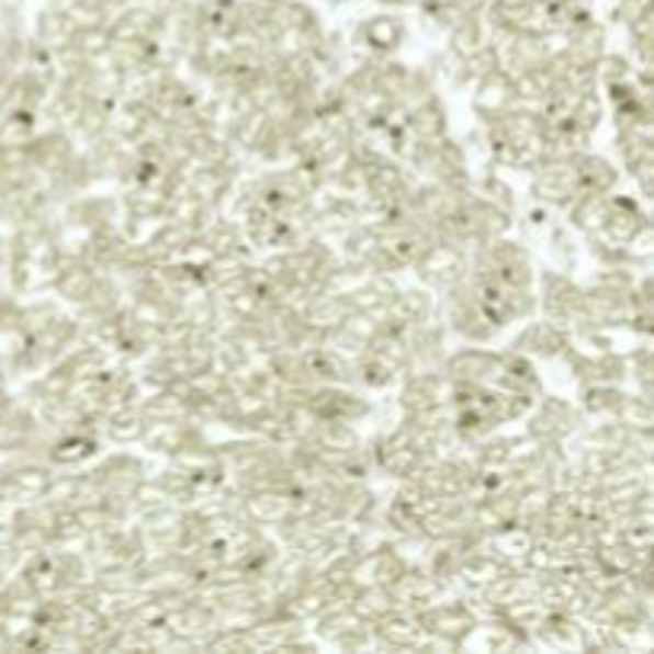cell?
Masks as SVG:
<instances>
[{
	"mask_svg": "<svg viewBox=\"0 0 654 654\" xmlns=\"http://www.w3.org/2000/svg\"><path fill=\"white\" fill-rule=\"evenodd\" d=\"M112 109H115V103L112 100H90V103L83 105V112H80V119L74 122V135L80 140H97L103 138V135H109V122H112Z\"/></svg>",
	"mask_w": 654,
	"mask_h": 654,
	"instance_id": "39",
	"label": "cell"
},
{
	"mask_svg": "<svg viewBox=\"0 0 654 654\" xmlns=\"http://www.w3.org/2000/svg\"><path fill=\"white\" fill-rule=\"evenodd\" d=\"M550 617V607L543 604V597L537 594V597H520V600H511V604H505L501 607V620L511 622L517 629H523V632H537L540 629V622Z\"/></svg>",
	"mask_w": 654,
	"mask_h": 654,
	"instance_id": "41",
	"label": "cell"
},
{
	"mask_svg": "<svg viewBox=\"0 0 654 654\" xmlns=\"http://www.w3.org/2000/svg\"><path fill=\"white\" fill-rule=\"evenodd\" d=\"M205 652H259L249 629H217L205 642Z\"/></svg>",
	"mask_w": 654,
	"mask_h": 654,
	"instance_id": "49",
	"label": "cell"
},
{
	"mask_svg": "<svg viewBox=\"0 0 654 654\" xmlns=\"http://www.w3.org/2000/svg\"><path fill=\"white\" fill-rule=\"evenodd\" d=\"M488 540H492L495 552L508 565H520V568H527V559H530V552L537 546V537H533V530L527 523H511V527H505L501 533H495Z\"/></svg>",
	"mask_w": 654,
	"mask_h": 654,
	"instance_id": "34",
	"label": "cell"
},
{
	"mask_svg": "<svg viewBox=\"0 0 654 654\" xmlns=\"http://www.w3.org/2000/svg\"><path fill=\"white\" fill-rule=\"evenodd\" d=\"M409 132L415 140H438L450 135V112L441 97L409 112Z\"/></svg>",
	"mask_w": 654,
	"mask_h": 654,
	"instance_id": "31",
	"label": "cell"
},
{
	"mask_svg": "<svg viewBox=\"0 0 654 654\" xmlns=\"http://www.w3.org/2000/svg\"><path fill=\"white\" fill-rule=\"evenodd\" d=\"M403 377H406V374H403L399 368H393L390 361L377 358L374 351H368V354L354 364V383H358L361 390H368V393L393 390V386L403 383Z\"/></svg>",
	"mask_w": 654,
	"mask_h": 654,
	"instance_id": "33",
	"label": "cell"
},
{
	"mask_svg": "<svg viewBox=\"0 0 654 654\" xmlns=\"http://www.w3.org/2000/svg\"><path fill=\"white\" fill-rule=\"evenodd\" d=\"M617 418L632 431H654V399L649 393H622Z\"/></svg>",
	"mask_w": 654,
	"mask_h": 654,
	"instance_id": "43",
	"label": "cell"
},
{
	"mask_svg": "<svg viewBox=\"0 0 654 654\" xmlns=\"http://www.w3.org/2000/svg\"><path fill=\"white\" fill-rule=\"evenodd\" d=\"M587 425V413L562 396L543 393L537 406L523 418V431H530L540 441H575Z\"/></svg>",
	"mask_w": 654,
	"mask_h": 654,
	"instance_id": "5",
	"label": "cell"
},
{
	"mask_svg": "<svg viewBox=\"0 0 654 654\" xmlns=\"http://www.w3.org/2000/svg\"><path fill=\"white\" fill-rule=\"evenodd\" d=\"M351 313H354V307H351V301L345 294L323 291V294H316L311 304L304 307V319L311 326H316V329H323V332H332V329H339V326L348 323Z\"/></svg>",
	"mask_w": 654,
	"mask_h": 654,
	"instance_id": "28",
	"label": "cell"
},
{
	"mask_svg": "<svg viewBox=\"0 0 654 654\" xmlns=\"http://www.w3.org/2000/svg\"><path fill=\"white\" fill-rule=\"evenodd\" d=\"M307 406L319 418L351 421V425H364L371 415L377 413V406L368 396V390H361V386H339V383H319V386H313Z\"/></svg>",
	"mask_w": 654,
	"mask_h": 654,
	"instance_id": "8",
	"label": "cell"
},
{
	"mask_svg": "<svg viewBox=\"0 0 654 654\" xmlns=\"http://www.w3.org/2000/svg\"><path fill=\"white\" fill-rule=\"evenodd\" d=\"M450 377L456 383H473V386H501L505 371H508V354L492 351L485 345H463V348H450L448 364H444Z\"/></svg>",
	"mask_w": 654,
	"mask_h": 654,
	"instance_id": "7",
	"label": "cell"
},
{
	"mask_svg": "<svg viewBox=\"0 0 654 654\" xmlns=\"http://www.w3.org/2000/svg\"><path fill=\"white\" fill-rule=\"evenodd\" d=\"M140 409L147 413V418H192V403L182 393H176L172 386L150 396L147 403H140Z\"/></svg>",
	"mask_w": 654,
	"mask_h": 654,
	"instance_id": "47",
	"label": "cell"
},
{
	"mask_svg": "<svg viewBox=\"0 0 654 654\" xmlns=\"http://www.w3.org/2000/svg\"><path fill=\"white\" fill-rule=\"evenodd\" d=\"M368 444H371L374 463H377V476H386L390 483H403V480L415 476L425 460V453L415 448L409 431L399 421H396V428L368 438Z\"/></svg>",
	"mask_w": 654,
	"mask_h": 654,
	"instance_id": "6",
	"label": "cell"
},
{
	"mask_svg": "<svg viewBox=\"0 0 654 654\" xmlns=\"http://www.w3.org/2000/svg\"><path fill=\"white\" fill-rule=\"evenodd\" d=\"M311 441L319 450H336V453H342V450H358L368 444V438H361L358 425H351V421H329V418H323V421L316 425Z\"/></svg>",
	"mask_w": 654,
	"mask_h": 654,
	"instance_id": "35",
	"label": "cell"
},
{
	"mask_svg": "<svg viewBox=\"0 0 654 654\" xmlns=\"http://www.w3.org/2000/svg\"><path fill=\"white\" fill-rule=\"evenodd\" d=\"M93 476L103 483L105 495H135L147 476H154L150 470V460L140 456V453H128V450H115V453H105L97 466H90Z\"/></svg>",
	"mask_w": 654,
	"mask_h": 654,
	"instance_id": "13",
	"label": "cell"
},
{
	"mask_svg": "<svg viewBox=\"0 0 654 654\" xmlns=\"http://www.w3.org/2000/svg\"><path fill=\"white\" fill-rule=\"evenodd\" d=\"M578 157H546L537 170L527 176L530 179V185H527L530 202L552 207L555 214H565L568 207L575 205V199L585 192Z\"/></svg>",
	"mask_w": 654,
	"mask_h": 654,
	"instance_id": "3",
	"label": "cell"
},
{
	"mask_svg": "<svg viewBox=\"0 0 654 654\" xmlns=\"http://www.w3.org/2000/svg\"><path fill=\"white\" fill-rule=\"evenodd\" d=\"M354 45L364 52L361 58H393L406 42V23L399 16H371L354 30Z\"/></svg>",
	"mask_w": 654,
	"mask_h": 654,
	"instance_id": "17",
	"label": "cell"
},
{
	"mask_svg": "<svg viewBox=\"0 0 654 654\" xmlns=\"http://www.w3.org/2000/svg\"><path fill=\"white\" fill-rule=\"evenodd\" d=\"M604 119H607V97H604V90L600 87L597 90H587L585 97L578 100V105H575V112H572V125H578L582 132H587L594 138L597 128L604 125Z\"/></svg>",
	"mask_w": 654,
	"mask_h": 654,
	"instance_id": "45",
	"label": "cell"
},
{
	"mask_svg": "<svg viewBox=\"0 0 654 654\" xmlns=\"http://www.w3.org/2000/svg\"><path fill=\"white\" fill-rule=\"evenodd\" d=\"M243 511L256 527L275 530L297 511L294 488H256V492L243 495Z\"/></svg>",
	"mask_w": 654,
	"mask_h": 654,
	"instance_id": "18",
	"label": "cell"
},
{
	"mask_svg": "<svg viewBox=\"0 0 654 654\" xmlns=\"http://www.w3.org/2000/svg\"><path fill=\"white\" fill-rule=\"evenodd\" d=\"M403 160L421 182H470L473 185V176H476L463 140L453 135L438 140H413Z\"/></svg>",
	"mask_w": 654,
	"mask_h": 654,
	"instance_id": "1",
	"label": "cell"
},
{
	"mask_svg": "<svg viewBox=\"0 0 654 654\" xmlns=\"http://www.w3.org/2000/svg\"><path fill=\"white\" fill-rule=\"evenodd\" d=\"M30 157H33V167L42 176H55L61 172L68 164L77 160V150H74V138H70L65 128H55L48 135H38V138L30 144Z\"/></svg>",
	"mask_w": 654,
	"mask_h": 654,
	"instance_id": "21",
	"label": "cell"
},
{
	"mask_svg": "<svg viewBox=\"0 0 654 654\" xmlns=\"http://www.w3.org/2000/svg\"><path fill=\"white\" fill-rule=\"evenodd\" d=\"M625 252H629L632 266H635V262H652L654 259V221L652 217H649V221L639 227V234H635L632 240L625 243Z\"/></svg>",
	"mask_w": 654,
	"mask_h": 654,
	"instance_id": "51",
	"label": "cell"
},
{
	"mask_svg": "<svg viewBox=\"0 0 654 654\" xmlns=\"http://www.w3.org/2000/svg\"><path fill=\"white\" fill-rule=\"evenodd\" d=\"M326 348H332L336 354H342L348 361H361L371 351V342H364L361 336H354L348 326H339V329L326 332Z\"/></svg>",
	"mask_w": 654,
	"mask_h": 654,
	"instance_id": "50",
	"label": "cell"
},
{
	"mask_svg": "<svg viewBox=\"0 0 654 654\" xmlns=\"http://www.w3.org/2000/svg\"><path fill=\"white\" fill-rule=\"evenodd\" d=\"M202 438H207V431L192 418H150L140 448L147 450L150 456L172 460L179 450H185L189 444L202 441Z\"/></svg>",
	"mask_w": 654,
	"mask_h": 654,
	"instance_id": "15",
	"label": "cell"
},
{
	"mask_svg": "<svg viewBox=\"0 0 654 654\" xmlns=\"http://www.w3.org/2000/svg\"><path fill=\"white\" fill-rule=\"evenodd\" d=\"M418 620H421L428 635L453 642V645H460V642L473 632V625L480 622L476 620V613H473V607H470V600H466L463 594H456V597H441V600L421 607V610H418Z\"/></svg>",
	"mask_w": 654,
	"mask_h": 654,
	"instance_id": "11",
	"label": "cell"
},
{
	"mask_svg": "<svg viewBox=\"0 0 654 654\" xmlns=\"http://www.w3.org/2000/svg\"><path fill=\"white\" fill-rule=\"evenodd\" d=\"M470 90H473V112H476L480 125H488V122L508 115L517 105H523L520 103V93H517L515 77L508 70L485 74L483 80H476Z\"/></svg>",
	"mask_w": 654,
	"mask_h": 654,
	"instance_id": "14",
	"label": "cell"
},
{
	"mask_svg": "<svg viewBox=\"0 0 654 654\" xmlns=\"http://www.w3.org/2000/svg\"><path fill=\"white\" fill-rule=\"evenodd\" d=\"M622 386L613 383H582L578 386V406L585 409L587 418H607V415H617L622 403Z\"/></svg>",
	"mask_w": 654,
	"mask_h": 654,
	"instance_id": "37",
	"label": "cell"
},
{
	"mask_svg": "<svg viewBox=\"0 0 654 654\" xmlns=\"http://www.w3.org/2000/svg\"><path fill=\"white\" fill-rule=\"evenodd\" d=\"M473 189H476V195L488 199L492 205L505 207V211L517 214V192H515V185H511L505 176H498L495 170L483 172V176L476 172V176H473Z\"/></svg>",
	"mask_w": 654,
	"mask_h": 654,
	"instance_id": "44",
	"label": "cell"
},
{
	"mask_svg": "<svg viewBox=\"0 0 654 654\" xmlns=\"http://www.w3.org/2000/svg\"><path fill=\"white\" fill-rule=\"evenodd\" d=\"M390 323H403V326H421L428 319L441 316V294L431 291L428 284H403V291L396 294V301L390 304Z\"/></svg>",
	"mask_w": 654,
	"mask_h": 654,
	"instance_id": "20",
	"label": "cell"
},
{
	"mask_svg": "<svg viewBox=\"0 0 654 654\" xmlns=\"http://www.w3.org/2000/svg\"><path fill=\"white\" fill-rule=\"evenodd\" d=\"M390 594H393V604L403 607V610H421L441 597H450V587L425 565V562H413L393 585H390Z\"/></svg>",
	"mask_w": 654,
	"mask_h": 654,
	"instance_id": "16",
	"label": "cell"
},
{
	"mask_svg": "<svg viewBox=\"0 0 654 654\" xmlns=\"http://www.w3.org/2000/svg\"><path fill=\"white\" fill-rule=\"evenodd\" d=\"M170 199V189H164L160 182H135V185H125L122 192L128 214H167Z\"/></svg>",
	"mask_w": 654,
	"mask_h": 654,
	"instance_id": "36",
	"label": "cell"
},
{
	"mask_svg": "<svg viewBox=\"0 0 654 654\" xmlns=\"http://www.w3.org/2000/svg\"><path fill=\"white\" fill-rule=\"evenodd\" d=\"M632 77H635V65H632L625 55H613V52H607V55L597 61V80H600V90L617 87V83H625V80H632Z\"/></svg>",
	"mask_w": 654,
	"mask_h": 654,
	"instance_id": "48",
	"label": "cell"
},
{
	"mask_svg": "<svg viewBox=\"0 0 654 654\" xmlns=\"http://www.w3.org/2000/svg\"><path fill=\"white\" fill-rule=\"evenodd\" d=\"M413 272L431 291L448 294L450 287H456L463 278L470 275V252H463L460 246H450V243L438 240L415 262Z\"/></svg>",
	"mask_w": 654,
	"mask_h": 654,
	"instance_id": "10",
	"label": "cell"
},
{
	"mask_svg": "<svg viewBox=\"0 0 654 654\" xmlns=\"http://www.w3.org/2000/svg\"><path fill=\"white\" fill-rule=\"evenodd\" d=\"M351 607H354L368 622H377L380 617L390 613L396 604H393V594H390V587L386 585H368L358 587V597H354Z\"/></svg>",
	"mask_w": 654,
	"mask_h": 654,
	"instance_id": "46",
	"label": "cell"
},
{
	"mask_svg": "<svg viewBox=\"0 0 654 654\" xmlns=\"http://www.w3.org/2000/svg\"><path fill=\"white\" fill-rule=\"evenodd\" d=\"M147 119H150V105H147V100L122 97V100L115 103V109H112L109 135H115L119 140H128V144H138L144 128H147Z\"/></svg>",
	"mask_w": 654,
	"mask_h": 654,
	"instance_id": "29",
	"label": "cell"
},
{
	"mask_svg": "<svg viewBox=\"0 0 654 654\" xmlns=\"http://www.w3.org/2000/svg\"><path fill=\"white\" fill-rule=\"evenodd\" d=\"M578 170H582V185L590 189V192H617L622 182V170L620 164H613L610 157L604 154H594V150H585L578 157Z\"/></svg>",
	"mask_w": 654,
	"mask_h": 654,
	"instance_id": "30",
	"label": "cell"
},
{
	"mask_svg": "<svg viewBox=\"0 0 654 654\" xmlns=\"http://www.w3.org/2000/svg\"><path fill=\"white\" fill-rule=\"evenodd\" d=\"M441 319L460 345H492L505 329L485 313L470 278H463L448 294H441Z\"/></svg>",
	"mask_w": 654,
	"mask_h": 654,
	"instance_id": "2",
	"label": "cell"
},
{
	"mask_svg": "<svg viewBox=\"0 0 654 654\" xmlns=\"http://www.w3.org/2000/svg\"><path fill=\"white\" fill-rule=\"evenodd\" d=\"M559 74L552 70V65H537V68L517 74V93H520V103L533 105V109H543V103L550 100L552 87H555Z\"/></svg>",
	"mask_w": 654,
	"mask_h": 654,
	"instance_id": "38",
	"label": "cell"
},
{
	"mask_svg": "<svg viewBox=\"0 0 654 654\" xmlns=\"http://www.w3.org/2000/svg\"><path fill=\"white\" fill-rule=\"evenodd\" d=\"M269 125H272V119H269L262 109L237 115L234 125H230V144L240 150L243 157H249V160L256 164V154H259V147H262V138H266Z\"/></svg>",
	"mask_w": 654,
	"mask_h": 654,
	"instance_id": "32",
	"label": "cell"
},
{
	"mask_svg": "<svg viewBox=\"0 0 654 654\" xmlns=\"http://www.w3.org/2000/svg\"><path fill=\"white\" fill-rule=\"evenodd\" d=\"M511 348L533 361H562L572 351V329L550 316L540 319L533 316L520 326V332L511 339Z\"/></svg>",
	"mask_w": 654,
	"mask_h": 654,
	"instance_id": "9",
	"label": "cell"
},
{
	"mask_svg": "<svg viewBox=\"0 0 654 654\" xmlns=\"http://www.w3.org/2000/svg\"><path fill=\"white\" fill-rule=\"evenodd\" d=\"M492 38H495V23L488 16H480V13H470V16H463L460 23L450 26V48L463 58L488 48Z\"/></svg>",
	"mask_w": 654,
	"mask_h": 654,
	"instance_id": "27",
	"label": "cell"
},
{
	"mask_svg": "<svg viewBox=\"0 0 654 654\" xmlns=\"http://www.w3.org/2000/svg\"><path fill=\"white\" fill-rule=\"evenodd\" d=\"M147 425H150L147 413L140 406H128V409H119V413H112L105 418L103 438L109 444H115V448H135V444L144 441Z\"/></svg>",
	"mask_w": 654,
	"mask_h": 654,
	"instance_id": "26",
	"label": "cell"
},
{
	"mask_svg": "<svg viewBox=\"0 0 654 654\" xmlns=\"http://www.w3.org/2000/svg\"><path fill=\"white\" fill-rule=\"evenodd\" d=\"M97 281H100V272H97V266H90V262H61V269H58V275L52 281V287H55V294L70 304V307H80L90 294H93V287H97Z\"/></svg>",
	"mask_w": 654,
	"mask_h": 654,
	"instance_id": "23",
	"label": "cell"
},
{
	"mask_svg": "<svg viewBox=\"0 0 654 654\" xmlns=\"http://www.w3.org/2000/svg\"><path fill=\"white\" fill-rule=\"evenodd\" d=\"M368 625H374V622H368L354 607H329L319 620L313 622V635L323 642V645H329V649H336L342 639L348 635H354V632H361V629H368Z\"/></svg>",
	"mask_w": 654,
	"mask_h": 654,
	"instance_id": "25",
	"label": "cell"
},
{
	"mask_svg": "<svg viewBox=\"0 0 654 654\" xmlns=\"http://www.w3.org/2000/svg\"><path fill=\"white\" fill-rule=\"evenodd\" d=\"M380 645L383 652H418L421 639H425V625L418 620V610H403V607H393L390 613H383L377 622Z\"/></svg>",
	"mask_w": 654,
	"mask_h": 654,
	"instance_id": "19",
	"label": "cell"
},
{
	"mask_svg": "<svg viewBox=\"0 0 654 654\" xmlns=\"http://www.w3.org/2000/svg\"><path fill=\"white\" fill-rule=\"evenodd\" d=\"M450 329L448 323L438 316V319H428L421 326L413 329V339H409V364H406V374H431V371H444L450 354Z\"/></svg>",
	"mask_w": 654,
	"mask_h": 654,
	"instance_id": "12",
	"label": "cell"
},
{
	"mask_svg": "<svg viewBox=\"0 0 654 654\" xmlns=\"http://www.w3.org/2000/svg\"><path fill=\"white\" fill-rule=\"evenodd\" d=\"M645 221H649L645 207L639 205L632 195H620V192H613V195H610V217H607V230H604V237L625 246V243L639 234V227H642Z\"/></svg>",
	"mask_w": 654,
	"mask_h": 654,
	"instance_id": "24",
	"label": "cell"
},
{
	"mask_svg": "<svg viewBox=\"0 0 654 654\" xmlns=\"http://www.w3.org/2000/svg\"><path fill=\"white\" fill-rule=\"evenodd\" d=\"M582 237H597V234H604L607 230V217H610V192H590L585 189L578 199H575V205L568 207L565 214H562Z\"/></svg>",
	"mask_w": 654,
	"mask_h": 654,
	"instance_id": "22",
	"label": "cell"
},
{
	"mask_svg": "<svg viewBox=\"0 0 654 654\" xmlns=\"http://www.w3.org/2000/svg\"><path fill=\"white\" fill-rule=\"evenodd\" d=\"M537 297H540V313L568 329H575L585 316V284H578L572 272H562L555 266L540 269Z\"/></svg>",
	"mask_w": 654,
	"mask_h": 654,
	"instance_id": "4",
	"label": "cell"
},
{
	"mask_svg": "<svg viewBox=\"0 0 654 654\" xmlns=\"http://www.w3.org/2000/svg\"><path fill=\"white\" fill-rule=\"evenodd\" d=\"M575 227L565 221H555L550 227V234H546V246H550V256H552V266L555 269H562V272H572L575 269V262H578V243H575Z\"/></svg>",
	"mask_w": 654,
	"mask_h": 654,
	"instance_id": "42",
	"label": "cell"
},
{
	"mask_svg": "<svg viewBox=\"0 0 654 654\" xmlns=\"http://www.w3.org/2000/svg\"><path fill=\"white\" fill-rule=\"evenodd\" d=\"M435 97H441V93H438V77L431 74V68H418V65H413L406 83H403V90L396 93V103L406 105V109L413 112V109L425 105L428 100H435Z\"/></svg>",
	"mask_w": 654,
	"mask_h": 654,
	"instance_id": "40",
	"label": "cell"
}]
</instances>
